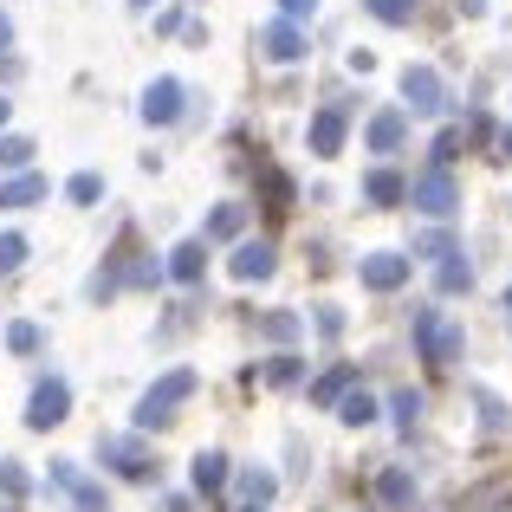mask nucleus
<instances>
[{"label":"nucleus","mask_w":512,"mask_h":512,"mask_svg":"<svg viewBox=\"0 0 512 512\" xmlns=\"http://www.w3.org/2000/svg\"><path fill=\"white\" fill-rule=\"evenodd\" d=\"M415 344H422V363H435V370L461 363V331H454V318L441 312V305H422V312H415Z\"/></svg>","instance_id":"f257e3e1"},{"label":"nucleus","mask_w":512,"mask_h":512,"mask_svg":"<svg viewBox=\"0 0 512 512\" xmlns=\"http://www.w3.org/2000/svg\"><path fill=\"white\" fill-rule=\"evenodd\" d=\"M195 396V370H169L163 383H150V396L137 402V428H163V422H175V409Z\"/></svg>","instance_id":"f03ea898"},{"label":"nucleus","mask_w":512,"mask_h":512,"mask_svg":"<svg viewBox=\"0 0 512 512\" xmlns=\"http://www.w3.org/2000/svg\"><path fill=\"white\" fill-rule=\"evenodd\" d=\"M409 201H415V208L428 214V221H448V214L461 208V188H454V175H448V169L435 163V169H422V175H415Z\"/></svg>","instance_id":"7ed1b4c3"},{"label":"nucleus","mask_w":512,"mask_h":512,"mask_svg":"<svg viewBox=\"0 0 512 512\" xmlns=\"http://www.w3.org/2000/svg\"><path fill=\"white\" fill-rule=\"evenodd\" d=\"M98 461L117 467L124 480H150V474H156V461H150V448H143V435H104V441H98Z\"/></svg>","instance_id":"20e7f679"},{"label":"nucleus","mask_w":512,"mask_h":512,"mask_svg":"<svg viewBox=\"0 0 512 512\" xmlns=\"http://www.w3.org/2000/svg\"><path fill=\"white\" fill-rule=\"evenodd\" d=\"M52 487L72 493V506H78V512H111V493H104L98 480L78 474V461H52Z\"/></svg>","instance_id":"39448f33"},{"label":"nucleus","mask_w":512,"mask_h":512,"mask_svg":"<svg viewBox=\"0 0 512 512\" xmlns=\"http://www.w3.org/2000/svg\"><path fill=\"white\" fill-rule=\"evenodd\" d=\"M65 409H72V389H65L59 376H46V383L33 389V402H26V428H59Z\"/></svg>","instance_id":"423d86ee"},{"label":"nucleus","mask_w":512,"mask_h":512,"mask_svg":"<svg viewBox=\"0 0 512 512\" xmlns=\"http://www.w3.org/2000/svg\"><path fill=\"white\" fill-rule=\"evenodd\" d=\"M402 98H409V111H441V104H448L441 72L435 65H409V72H402Z\"/></svg>","instance_id":"0eeeda50"},{"label":"nucleus","mask_w":512,"mask_h":512,"mask_svg":"<svg viewBox=\"0 0 512 512\" xmlns=\"http://www.w3.org/2000/svg\"><path fill=\"white\" fill-rule=\"evenodd\" d=\"M357 279L370 292H396L402 279H409V260H402V253H370V260H357Z\"/></svg>","instance_id":"6e6552de"},{"label":"nucleus","mask_w":512,"mask_h":512,"mask_svg":"<svg viewBox=\"0 0 512 512\" xmlns=\"http://www.w3.org/2000/svg\"><path fill=\"white\" fill-rule=\"evenodd\" d=\"M260 52H266L273 65H292V59H305V33H299L292 20H273V26L260 33Z\"/></svg>","instance_id":"1a4fd4ad"},{"label":"nucleus","mask_w":512,"mask_h":512,"mask_svg":"<svg viewBox=\"0 0 512 512\" xmlns=\"http://www.w3.org/2000/svg\"><path fill=\"white\" fill-rule=\"evenodd\" d=\"M182 117V85L175 78H156L150 91H143V124H175Z\"/></svg>","instance_id":"9d476101"},{"label":"nucleus","mask_w":512,"mask_h":512,"mask_svg":"<svg viewBox=\"0 0 512 512\" xmlns=\"http://www.w3.org/2000/svg\"><path fill=\"white\" fill-rule=\"evenodd\" d=\"M227 273L247 279V286H253V279H266V273H273V247H266V240H240L234 260H227Z\"/></svg>","instance_id":"9b49d317"},{"label":"nucleus","mask_w":512,"mask_h":512,"mask_svg":"<svg viewBox=\"0 0 512 512\" xmlns=\"http://www.w3.org/2000/svg\"><path fill=\"white\" fill-rule=\"evenodd\" d=\"M344 111H338V104H325V111H318L312 117V156H338L344 150Z\"/></svg>","instance_id":"f8f14e48"},{"label":"nucleus","mask_w":512,"mask_h":512,"mask_svg":"<svg viewBox=\"0 0 512 512\" xmlns=\"http://www.w3.org/2000/svg\"><path fill=\"white\" fill-rule=\"evenodd\" d=\"M402 130H409V124H402V111H376V117H370V130H363V143H370L376 156H389V150L402 143Z\"/></svg>","instance_id":"ddd939ff"},{"label":"nucleus","mask_w":512,"mask_h":512,"mask_svg":"<svg viewBox=\"0 0 512 512\" xmlns=\"http://www.w3.org/2000/svg\"><path fill=\"white\" fill-rule=\"evenodd\" d=\"M363 195H370L376 208H396L409 188H402V175H396V169H370V175H363Z\"/></svg>","instance_id":"4468645a"},{"label":"nucleus","mask_w":512,"mask_h":512,"mask_svg":"<svg viewBox=\"0 0 512 512\" xmlns=\"http://www.w3.org/2000/svg\"><path fill=\"white\" fill-rule=\"evenodd\" d=\"M33 201H46V175H13L0 188V208H33Z\"/></svg>","instance_id":"2eb2a0df"},{"label":"nucleus","mask_w":512,"mask_h":512,"mask_svg":"<svg viewBox=\"0 0 512 512\" xmlns=\"http://www.w3.org/2000/svg\"><path fill=\"white\" fill-rule=\"evenodd\" d=\"M201 266H208V247H201V240H182V247L169 253V273L182 279V286H188V279H201Z\"/></svg>","instance_id":"dca6fc26"},{"label":"nucleus","mask_w":512,"mask_h":512,"mask_svg":"<svg viewBox=\"0 0 512 512\" xmlns=\"http://www.w3.org/2000/svg\"><path fill=\"white\" fill-rule=\"evenodd\" d=\"M350 383H357V370H350V363H338L331 376H318V383H312V402H344Z\"/></svg>","instance_id":"f3484780"},{"label":"nucleus","mask_w":512,"mask_h":512,"mask_svg":"<svg viewBox=\"0 0 512 512\" xmlns=\"http://www.w3.org/2000/svg\"><path fill=\"white\" fill-rule=\"evenodd\" d=\"M389 415H396L402 435H415V422H422V389H396V396H389Z\"/></svg>","instance_id":"a211bd4d"},{"label":"nucleus","mask_w":512,"mask_h":512,"mask_svg":"<svg viewBox=\"0 0 512 512\" xmlns=\"http://www.w3.org/2000/svg\"><path fill=\"white\" fill-rule=\"evenodd\" d=\"M195 487L201 493H221L227 487V454H195Z\"/></svg>","instance_id":"6ab92c4d"},{"label":"nucleus","mask_w":512,"mask_h":512,"mask_svg":"<svg viewBox=\"0 0 512 512\" xmlns=\"http://www.w3.org/2000/svg\"><path fill=\"white\" fill-rule=\"evenodd\" d=\"M376 493H383V506H409L415 500V480L402 474V467H389V474L376 480Z\"/></svg>","instance_id":"aec40b11"},{"label":"nucleus","mask_w":512,"mask_h":512,"mask_svg":"<svg viewBox=\"0 0 512 512\" xmlns=\"http://www.w3.org/2000/svg\"><path fill=\"white\" fill-rule=\"evenodd\" d=\"M338 415L350 428H363V422H376V396H363V389H350V396L338 402Z\"/></svg>","instance_id":"412c9836"},{"label":"nucleus","mask_w":512,"mask_h":512,"mask_svg":"<svg viewBox=\"0 0 512 512\" xmlns=\"http://www.w3.org/2000/svg\"><path fill=\"white\" fill-rule=\"evenodd\" d=\"M415 253H422V260H454V234L448 227H428V234L415 240Z\"/></svg>","instance_id":"4be33fe9"},{"label":"nucleus","mask_w":512,"mask_h":512,"mask_svg":"<svg viewBox=\"0 0 512 512\" xmlns=\"http://www.w3.org/2000/svg\"><path fill=\"white\" fill-rule=\"evenodd\" d=\"M240 221H247V214H240L234 201H227V208H214V214H208V240H234Z\"/></svg>","instance_id":"5701e85b"},{"label":"nucleus","mask_w":512,"mask_h":512,"mask_svg":"<svg viewBox=\"0 0 512 512\" xmlns=\"http://www.w3.org/2000/svg\"><path fill=\"white\" fill-rule=\"evenodd\" d=\"M461 150H467V124H448V130H441V137H435V163L448 169V163H454V156H461Z\"/></svg>","instance_id":"b1692460"},{"label":"nucleus","mask_w":512,"mask_h":512,"mask_svg":"<svg viewBox=\"0 0 512 512\" xmlns=\"http://www.w3.org/2000/svg\"><path fill=\"white\" fill-rule=\"evenodd\" d=\"M240 493H247V512H266V506H273V474H247Z\"/></svg>","instance_id":"393cba45"},{"label":"nucleus","mask_w":512,"mask_h":512,"mask_svg":"<svg viewBox=\"0 0 512 512\" xmlns=\"http://www.w3.org/2000/svg\"><path fill=\"white\" fill-rule=\"evenodd\" d=\"M0 493H7V500H26V493H33V480H26L20 461H0Z\"/></svg>","instance_id":"a878e982"},{"label":"nucleus","mask_w":512,"mask_h":512,"mask_svg":"<svg viewBox=\"0 0 512 512\" xmlns=\"http://www.w3.org/2000/svg\"><path fill=\"white\" fill-rule=\"evenodd\" d=\"M467 286H474V266H467L461 253H454V260L441 266V292H467Z\"/></svg>","instance_id":"bb28decb"},{"label":"nucleus","mask_w":512,"mask_h":512,"mask_svg":"<svg viewBox=\"0 0 512 512\" xmlns=\"http://www.w3.org/2000/svg\"><path fill=\"white\" fill-rule=\"evenodd\" d=\"M266 338H273V344H299V318H292V312H273V318H266Z\"/></svg>","instance_id":"cd10ccee"},{"label":"nucleus","mask_w":512,"mask_h":512,"mask_svg":"<svg viewBox=\"0 0 512 512\" xmlns=\"http://www.w3.org/2000/svg\"><path fill=\"white\" fill-rule=\"evenodd\" d=\"M363 7H370V13H376V20H389V26H402V20H409V13H415V0H363Z\"/></svg>","instance_id":"c85d7f7f"},{"label":"nucleus","mask_w":512,"mask_h":512,"mask_svg":"<svg viewBox=\"0 0 512 512\" xmlns=\"http://www.w3.org/2000/svg\"><path fill=\"white\" fill-rule=\"evenodd\" d=\"M7 350H20V357H26V350H39V325L13 318V325H7Z\"/></svg>","instance_id":"c756f323"},{"label":"nucleus","mask_w":512,"mask_h":512,"mask_svg":"<svg viewBox=\"0 0 512 512\" xmlns=\"http://www.w3.org/2000/svg\"><path fill=\"white\" fill-rule=\"evenodd\" d=\"M65 195H72L78 208H85V201H98V195H104V182H98V175L85 169V175H72V182H65Z\"/></svg>","instance_id":"7c9ffc66"},{"label":"nucleus","mask_w":512,"mask_h":512,"mask_svg":"<svg viewBox=\"0 0 512 512\" xmlns=\"http://www.w3.org/2000/svg\"><path fill=\"white\" fill-rule=\"evenodd\" d=\"M26 156H33L26 137H0V169H26Z\"/></svg>","instance_id":"2f4dec72"},{"label":"nucleus","mask_w":512,"mask_h":512,"mask_svg":"<svg viewBox=\"0 0 512 512\" xmlns=\"http://www.w3.org/2000/svg\"><path fill=\"white\" fill-rule=\"evenodd\" d=\"M13 266H26V240L20 234H0V273H13Z\"/></svg>","instance_id":"473e14b6"},{"label":"nucleus","mask_w":512,"mask_h":512,"mask_svg":"<svg viewBox=\"0 0 512 512\" xmlns=\"http://www.w3.org/2000/svg\"><path fill=\"white\" fill-rule=\"evenodd\" d=\"M266 383H279V389L299 383V357H273V363H266Z\"/></svg>","instance_id":"72a5a7b5"},{"label":"nucleus","mask_w":512,"mask_h":512,"mask_svg":"<svg viewBox=\"0 0 512 512\" xmlns=\"http://www.w3.org/2000/svg\"><path fill=\"white\" fill-rule=\"evenodd\" d=\"M480 415H487V428H506V402L493 389H480Z\"/></svg>","instance_id":"f704fd0d"},{"label":"nucleus","mask_w":512,"mask_h":512,"mask_svg":"<svg viewBox=\"0 0 512 512\" xmlns=\"http://www.w3.org/2000/svg\"><path fill=\"white\" fill-rule=\"evenodd\" d=\"M279 13L299 26V20H312V13H318V0H279Z\"/></svg>","instance_id":"c9c22d12"},{"label":"nucleus","mask_w":512,"mask_h":512,"mask_svg":"<svg viewBox=\"0 0 512 512\" xmlns=\"http://www.w3.org/2000/svg\"><path fill=\"white\" fill-rule=\"evenodd\" d=\"M318 331H325V338H338V331H344V312H338V305H318Z\"/></svg>","instance_id":"e433bc0d"},{"label":"nucleus","mask_w":512,"mask_h":512,"mask_svg":"<svg viewBox=\"0 0 512 512\" xmlns=\"http://www.w3.org/2000/svg\"><path fill=\"white\" fill-rule=\"evenodd\" d=\"M13 46V26H7V13H0V52H7Z\"/></svg>","instance_id":"4c0bfd02"},{"label":"nucleus","mask_w":512,"mask_h":512,"mask_svg":"<svg viewBox=\"0 0 512 512\" xmlns=\"http://www.w3.org/2000/svg\"><path fill=\"white\" fill-rule=\"evenodd\" d=\"M500 156H512V130H506V137H500Z\"/></svg>","instance_id":"58836bf2"},{"label":"nucleus","mask_w":512,"mask_h":512,"mask_svg":"<svg viewBox=\"0 0 512 512\" xmlns=\"http://www.w3.org/2000/svg\"><path fill=\"white\" fill-rule=\"evenodd\" d=\"M130 7H156V0H130Z\"/></svg>","instance_id":"ea45409f"},{"label":"nucleus","mask_w":512,"mask_h":512,"mask_svg":"<svg viewBox=\"0 0 512 512\" xmlns=\"http://www.w3.org/2000/svg\"><path fill=\"white\" fill-rule=\"evenodd\" d=\"M0 124H7V98H0Z\"/></svg>","instance_id":"a19ab883"},{"label":"nucleus","mask_w":512,"mask_h":512,"mask_svg":"<svg viewBox=\"0 0 512 512\" xmlns=\"http://www.w3.org/2000/svg\"><path fill=\"white\" fill-rule=\"evenodd\" d=\"M506 312H512V286H506Z\"/></svg>","instance_id":"79ce46f5"}]
</instances>
